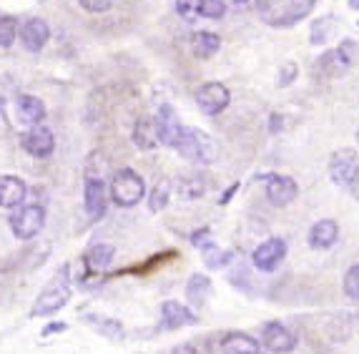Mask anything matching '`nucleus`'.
<instances>
[{
	"label": "nucleus",
	"instance_id": "obj_11",
	"mask_svg": "<svg viewBox=\"0 0 359 354\" xmlns=\"http://www.w3.org/2000/svg\"><path fill=\"white\" fill-rule=\"evenodd\" d=\"M154 121H156V131H158V141H161L163 146H171V149H174V144L179 141L181 131H184L176 111L171 109L168 103H163Z\"/></svg>",
	"mask_w": 359,
	"mask_h": 354
},
{
	"label": "nucleus",
	"instance_id": "obj_26",
	"mask_svg": "<svg viewBox=\"0 0 359 354\" xmlns=\"http://www.w3.org/2000/svg\"><path fill=\"white\" fill-rule=\"evenodd\" d=\"M20 33V25L18 18H13V15H3L0 18V48H13V43L18 38Z\"/></svg>",
	"mask_w": 359,
	"mask_h": 354
},
{
	"label": "nucleus",
	"instance_id": "obj_17",
	"mask_svg": "<svg viewBox=\"0 0 359 354\" xmlns=\"http://www.w3.org/2000/svg\"><path fill=\"white\" fill-rule=\"evenodd\" d=\"M114 257H116V249L111 244H96V246H90L81 261H83V266L88 269V274H101V271H106L108 266H111Z\"/></svg>",
	"mask_w": 359,
	"mask_h": 354
},
{
	"label": "nucleus",
	"instance_id": "obj_5",
	"mask_svg": "<svg viewBox=\"0 0 359 354\" xmlns=\"http://www.w3.org/2000/svg\"><path fill=\"white\" fill-rule=\"evenodd\" d=\"M359 174V154L354 149H339L330 158V176L337 186H347Z\"/></svg>",
	"mask_w": 359,
	"mask_h": 354
},
{
	"label": "nucleus",
	"instance_id": "obj_39",
	"mask_svg": "<svg viewBox=\"0 0 359 354\" xmlns=\"http://www.w3.org/2000/svg\"><path fill=\"white\" fill-rule=\"evenodd\" d=\"M349 191H352V196L359 201V174L354 176V181H352V184H349Z\"/></svg>",
	"mask_w": 359,
	"mask_h": 354
},
{
	"label": "nucleus",
	"instance_id": "obj_18",
	"mask_svg": "<svg viewBox=\"0 0 359 354\" xmlns=\"http://www.w3.org/2000/svg\"><path fill=\"white\" fill-rule=\"evenodd\" d=\"M15 116H18L20 123L25 126H41V121L46 118V106H43L41 98L36 96H20L15 103Z\"/></svg>",
	"mask_w": 359,
	"mask_h": 354
},
{
	"label": "nucleus",
	"instance_id": "obj_16",
	"mask_svg": "<svg viewBox=\"0 0 359 354\" xmlns=\"http://www.w3.org/2000/svg\"><path fill=\"white\" fill-rule=\"evenodd\" d=\"M337 239H339V226H337L334 219H322V222H317L309 229L311 249H319V252L332 249V246L337 244Z\"/></svg>",
	"mask_w": 359,
	"mask_h": 354
},
{
	"label": "nucleus",
	"instance_id": "obj_8",
	"mask_svg": "<svg viewBox=\"0 0 359 354\" xmlns=\"http://www.w3.org/2000/svg\"><path fill=\"white\" fill-rule=\"evenodd\" d=\"M264 181H266V186H264V191H266V198H269V204H274V206L292 204L294 198H297V193H299L297 181L289 179V176L269 174V176H264Z\"/></svg>",
	"mask_w": 359,
	"mask_h": 354
},
{
	"label": "nucleus",
	"instance_id": "obj_42",
	"mask_svg": "<svg viewBox=\"0 0 359 354\" xmlns=\"http://www.w3.org/2000/svg\"><path fill=\"white\" fill-rule=\"evenodd\" d=\"M357 144H359V128H357Z\"/></svg>",
	"mask_w": 359,
	"mask_h": 354
},
{
	"label": "nucleus",
	"instance_id": "obj_29",
	"mask_svg": "<svg viewBox=\"0 0 359 354\" xmlns=\"http://www.w3.org/2000/svg\"><path fill=\"white\" fill-rule=\"evenodd\" d=\"M206 193V184L201 179H179V196L181 198H201Z\"/></svg>",
	"mask_w": 359,
	"mask_h": 354
},
{
	"label": "nucleus",
	"instance_id": "obj_32",
	"mask_svg": "<svg viewBox=\"0 0 359 354\" xmlns=\"http://www.w3.org/2000/svg\"><path fill=\"white\" fill-rule=\"evenodd\" d=\"M224 13H226V6H224V0H204L201 3V15L204 18H224Z\"/></svg>",
	"mask_w": 359,
	"mask_h": 354
},
{
	"label": "nucleus",
	"instance_id": "obj_24",
	"mask_svg": "<svg viewBox=\"0 0 359 354\" xmlns=\"http://www.w3.org/2000/svg\"><path fill=\"white\" fill-rule=\"evenodd\" d=\"M171 191H174V186H171V181H168V179L156 181L154 189H151V193H149V209L151 211L166 209L168 198H171Z\"/></svg>",
	"mask_w": 359,
	"mask_h": 354
},
{
	"label": "nucleus",
	"instance_id": "obj_36",
	"mask_svg": "<svg viewBox=\"0 0 359 354\" xmlns=\"http://www.w3.org/2000/svg\"><path fill=\"white\" fill-rule=\"evenodd\" d=\"M191 241H194V246H198V249H206V246L214 244V236H211L209 229H201L198 234H194V236H191Z\"/></svg>",
	"mask_w": 359,
	"mask_h": 354
},
{
	"label": "nucleus",
	"instance_id": "obj_12",
	"mask_svg": "<svg viewBox=\"0 0 359 354\" xmlns=\"http://www.w3.org/2000/svg\"><path fill=\"white\" fill-rule=\"evenodd\" d=\"M83 206L90 217H103L108 206V191L101 176H86L83 186Z\"/></svg>",
	"mask_w": 359,
	"mask_h": 354
},
{
	"label": "nucleus",
	"instance_id": "obj_40",
	"mask_svg": "<svg viewBox=\"0 0 359 354\" xmlns=\"http://www.w3.org/2000/svg\"><path fill=\"white\" fill-rule=\"evenodd\" d=\"M3 109H6V98L0 96V114H3Z\"/></svg>",
	"mask_w": 359,
	"mask_h": 354
},
{
	"label": "nucleus",
	"instance_id": "obj_28",
	"mask_svg": "<svg viewBox=\"0 0 359 354\" xmlns=\"http://www.w3.org/2000/svg\"><path fill=\"white\" fill-rule=\"evenodd\" d=\"M88 325H93L98 329V334L108 336V339H123V327L116 322V319H101V317H88Z\"/></svg>",
	"mask_w": 359,
	"mask_h": 354
},
{
	"label": "nucleus",
	"instance_id": "obj_19",
	"mask_svg": "<svg viewBox=\"0 0 359 354\" xmlns=\"http://www.w3.org/2000/svg\"><path fill=\"white\" fill-rule=\"evenodd\" d=\"M259 342L241 332H229L222 339V354H259Z\"/></svg>",
	"mask_w": 359,
	"mask_h": 354
},
{
	"label": "nucleus",
	"instance_id": "obj_7",
	"mask_svg": "<svg viewBox=\"0 0 359 354\" xmlns=\"http://www.w3.org/2000/svg\"><path fill=\"white\" fill-rule=\"evenodd\" d=\"M284 257H287V241L271 236V239L262 241V244L254 249L252 261L259 271H274L276 266L284 261Z\"/></svg>",
	"mask_w": 359,
	"mask_h": 354
},
{
	"label": "nucleus",
	"instance_id": "obj_25",
	"mask_svg": "<svg viewBox=\"0 0 359 354\" xmlns=\"http://www.w3.org/2000/svg\"><path fill=\"white\" fill-rule=\"evenodd\" d=\"M259 15L271 25H284V8L279 0H257Z\"/></svg>",
	"mask_w": 359,
	"mask_h": 354
},
{
	"label": "nucleus",
	"instance_id": "obj_2",
	"mask_svg": "<svg viewBox=\"0 0 359 354\" xmlns=\"http://www.w3.org/2000/svg\"><path fill=\"white\" fill-rule=\"evenodd\" d=\"M68 299H71V284H68V266H63V271L46 284V289L30 309V317H48V314L60 312L68 304Z\"/></svg>",
	"mask_w": 359,
	"mask_h": 354
},
{
	"label": "nucleus",
	"instance_id": "obj_13",
	"mask_svg": "<svg viewBox=\"0 0 359 354\" xmlns=\"http://www.w3.org/2000/svg\"><path fill=\"white\" fill-rule=\"evenodd\" d=\"M50 38V25L43 18H30L20 25V43L25 46V50L38 53L41 48H46V43Z\"/></svg>",
	"mask_w": 359,
	"mask_h": 354
},
{
	"label": "nucleus",
	"instance_id": "obj_3",
	"mask_svg": "<svg viewBox=\"0 0 359 354\" xmlns=\"http://www.w3.org/2000/svg\"><path fill=\"white\" fill-rule=\"evenodd\" d=\"M108 193H111L116 206H121V209H131V206H136L138 201L144 198L146 184L133 168H121V171L114 174V179H111Z\"/></svg>",
	"mask_w": 359,
	"mask_h": 354
},
{
	"label": "nucleus",
	"instance_id": "obj_22",
	"mask_svg": "<svg viewBox=\"0 0 359 354\" xmlns=\"http://www.w3.org/2000/svg\"><path fill=\"white\" fill-rule=\"evenodd\" d=\"M222 48V38L209 30H198L191 36V50L196 58H211L216 50Z\"/></svg>",
	"mask_w": 359,
	"mask_h": 354
},
{
	"label": "nucleus",
	"instance_id": "obj_10",
	"mask_svg": "<svg viewBox=\"0 0 359 354\" xmlns=\"http://www.w3.org/2000/svg\"><path fill=\"white\" fill-rule=\"evenodd\" d=\"M264 347L274 354H289L297 347V336L282 322H269L264 327Z\"/></svg>",
	"mask_w": 359,
	"mask_h": 354
},
{
	"label": "nucleus",
	"instance_id": "obj_30",
	"mask_svg": "<svg viewBox=\"0 0 359 354\" xmlns=\"http://www.w3.org/2000/svg\"><path fill=\"white\" fill-rule=\"evenodd\" d=\"M201 3L204 0H176V13L186 23H194L196 18H201Z\"/></svg>",
	"mask_w": 359,
	"mask_h": 354
},
{
	"label": "nucleus",
	"instance_id": "obj_6",
	"mask_svg": "<svg viewBox=\"0 0 359 354\" xmlns=\"http://www.w3.org/2000/svg\"><path fill=\"white\" fill-rule=\"evenodd\" d=\"M196 103L198 109L204 111L206 116H216L222 114V111L229 109V103H231V93H229V88L224 83H216V81H211V83H204L196 88Z\"/></svg>",
	"mask_w": 359,
	"mask_h": 354
},
{
	"label": "nucleus",
	"instance_id": "obj_21",
	"mask_svg": "<svg viewBox=\"0 0 359 354\" xmlns=\"http://www.w3.org/2000/svg\"><path fill=\"white\" fill-rule=\"evenodd\" d=\"M211 279L206 274H194L191 279H189V287H186V297H189V301H191L196 309H201V306L209 301L211 297Z\"/></svg>",
	"mask_w": 359,
	"mask_h": 354
},
{
	"label": "nucleus",
	"instance_id": "obj_4",
	"mask_svg": "<svg viewBox=\"0 0 359 354\" xmlns=\"http://www.w3.org/2000/svg\"><path fill=\"white\" fill-rule=\"evenodd\" d=\"M43 224H46V209L38 204H25V206H18V209L13 211L11 217V229L13 234L18 236V239L28 241L33 236L41 234Z\"/></svg>",
	"mask_w": 359,
	"mask_h": 354
},
{
	"label": "nucleus",
	"instance_id": "obj_41",
	"mask_svg": "<svg viewBox=\"0 0 359 354\" xmlns=\"http://www.w3.org/2000/svg\"><path fill=\"white\" fill-rule=\"evenodd\" d=\"M233 3H236V6H244V3H246V0H233Z\"/></svg>",
	"mask_w": 359,
	"mask_h": 354
},
{
	"label": "nucleus",
	"instance_id": "obj_31",
	"mask_svg": "<svg viewBox=\"0 0 359 354\" xmlns=\"http://www.w3.org/2000/svg\"><path fill=\"white\" fill-rule=\"evenodd\" d=\"M344 292L349 299L359 301V264H354L352 269L344 274Z\"/></svg>",
	"mask_w": 359,
	"mask_h": 354
},
{
	"label": "nucleus",
	"instance_id": "obj_23",
	"mask_svg": "<svg viewBox=\"0 0 359 354\" xmlns=\"http://www.w3.org/2000/svg\"><path fill=\"white\" fill-rule=\"evenodd\" d=\"M334 30H337L334 15H324V18H319V20H314V23H311L309 41L314 43V46H324V43L334 36Z\"/></svg>",
	"mask_w": 359,
	"mask_h": 354
},
{
	"label": "nucleus",
	"instance_id": "obj_37",
	"mask_svg": "<svg viewBox=\"0 0 359 354\" xmlns=\"http://www.w3.org/2000/svg\"><path fill=\"white\" fill-rule=\"evenodd\" d=\"M174 354H201V352H198L194 344H181V347L174 349Z\"/></svg>",
	"mask_w": 359,
	"mask_h": 354
},
{
	"label": "nucleus",
	"instance_id": "obj_9",
	"mask_svg": "<svg viewBox=\"0 0 359 354\" xmlns=\"http://www.w3.org/2000/svg\"><path fill=\"white\" fill-rule=\"evenodd\" d=\"M20 144H23V149L28 151L33 158H48L55 149V138H53V133H50V128L30 126L28 131L23 133V138H20Z\"/></svg>",
	"mask_w": 359,
	"mask_h": 354
},
{
	"label": "nucleus",
	"instance_id": "obj_27",
	"mask_svg": "<svg viewBox=\"0 0 359 354\" xmlns=\"http://www.w3.org/2000/svg\"><path fill=\"white\" fill-rule=\"evenodd\" d=\"M314 3H317V0H289L287 11H284V25H292V23H297V20L306 18L309 11L314 8Z\"/></svg>",
	"mask_w": 359,
	"mask_h": 354
},
{
	"label": "nucleus",
	"instance_id": "obj_34",
	"mask_svg": "<svg viewBox=\"0 0 359 354\" xmlns=\"http://www.w3.org/2000/svg\"><path fill=\"white\" fill-rule=\"evenodd\" d=\"M78 3H81V8L88 13H106L114 8L116 0H78Z\"/></svg>",
	"mask_w": 359,
	"mask_h": 354
},
{
	"label": "nucleus",
	"instance_id": "obj_15",
	"mask_svg": "<svg viewBox=\"0 0 359 354\" xmlns=\"http://www.w3.org/2000/svg\"><path fill=\"white\" fill-rule=\"evenodd\" d=\"M25 193H28V186L23 179L11 174L0 176V206L3 209H18L23 204Z\"/></svg>",
	"mask_w": 359,
	"mask_h": 354
},
{
	"label": "nucleus",
	"instance_id": "obj_35",
	"mask_svg": "<svg viewBox=\"0 0 359 354\" xmlns=\"http://www.w3.org/2000/svg\"><path fill=\"white\" fill-rule=\"evenodd\" d=\"M297 71H299V68H297V63H284V66L279 68V79H276V83L289 86L294 79H297Z\"/></svg>",
	"mask_w": 359,
	"mask_h": 354
},
{
	"label": "nucleus",
	"instance_id": "obj_38",
	"mask_svg": "<svg viewBox=\"0 0 359 354\" xmlns=\"http://www.w3.org/2000/svg\"><path fill=\"white\" fill-rule=\"evenodd\" d=\"M58 332H66V325L60 322V325H48L43 329V334H58Z\"/></svg>",
	"mask_w": 359,
	"mask_h": 354
},
{
	"label": "nucleus",
	"instance_id": "obj_20",
	"mask_svg": "<svg viewBox=\"0 0 359 354\" xmlns=\"http://www.w3.org/2000/svg\"><path fill=\"white\" fill-rule=\"evenodd\" d=\"M133 144H136L141 151H154L156 146L161 144V141H158V131H156L154 118L136 121V126H133Z\"/></svg>",
	"mask_w": 359,
	"mask_h": 354
},
{
	"label": "nucleus",
	"instance_id": "obj_33",
	"mask_svg": "<svg viewBox=\"0 0 359 354\" xmlns=\"http://www.w3.org/2000/svg\"><path fill=\"white\" fill-rule=\"evenodd\" d=\"M201 257H204V261H206V266H222L224 261H226V254L219 249L216 244H211V246H206V249H201Z\"/></svg>",
	"mask_w": 359,
	"mask_h": 354
},
{
	"label": "nucleus",
	"instance_id": "obj_14",
	"mask_svg": "<svg viewBox=\"0 0 359 354\" xmlns=\"http://www.w3.org/2000/svg\"><path fill=\"white\" fill-rule=\"evenodd\" d=\"M198 317L184 306L181 301H163L161 304V327L163 329H179V327H189L196 325Z\"/></svg>",
	"mask_w": 359,
	"mask_h": 354
},
{
	"label": "nucleus",
	"instance_id": "obj_1",
	"mask_svg": "<svg viewBox=\"0 0 359 354\" xmlns=\"http://www.w3.org/2000/svg\"><path fill=\"white\" fill-rule=\"evenodd\" d=\"M174 149L179 151V156H184L186 161L201 163L209 166L219 158V146L209 133L198 131V128H184L179 136V141L174 144Z\"/></svg>",
	"mask_w": 359,
	"mask_h": 354
}]
</instances>
